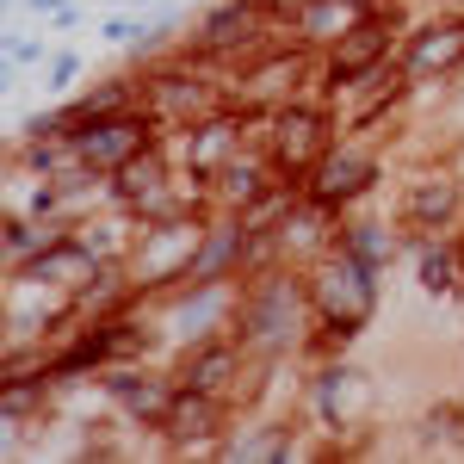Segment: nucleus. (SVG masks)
I'll return each mask as SVG.
<instances>
[{"mask_svg":"<svg viewBox=\"0 0 464 464\" xmlns=\"http://www.w3.org/2000/svg\"><path fill=\"white\" fill-rule=\"evenodd\" d=\"M74 143H81V161H87L93 174H118L130 155L168 143V130H161V118H155L149 106H130V111H111V118L81 124V130H74Z\"/></svg>","mask_w":464,"mask_h":464,"instance_id":"4468645a","label":"nucleus"},{"mask_svg":"<svg viewBox=\"0 0 464 464\" xmlns=\"http://www.w3.org/2000/svg\"><path fill=\"white\" fill-rule=\"evenodd\" d=\"M205 69L211 63H198L192 50H179V56H168V63H143V106L161 118V130L174 137V130H186V124H198V118H211L217 106H229V93L217 87V81H205Z\"/></svg>","mask_w":464,"mask_h":464,"instance_id":"39448f33","label":"nucleus"},{"mask_svg":"<svg viewBox=\"0 0 464 464\" xmlns=\"http://www.w3.org/2000/svg\"><path fill=\"white\" fill-rule=\"evenodd\" d=\"M211 211H179V217H155L137 229V248H130V279H137V297H161L186 279V260L198 254V236H205Z\"/></svg>","mask_w":464,"mask_h":464,"instance_id":"423d86ee","label":"nucleus"},{"mask_svg":"<svg viewBox=\"0 0 464 464\" xmlns=\"http://www.w3.org/2000/svg\"><path fill=\"white\" fill-rule=\"evenodd\" d=\"M304 81H322V56L310 50V44H260L248 63H236V81H229V100L248 111H273L285 106V100H297L304 93Z\"/></svg>","mask_w":464,"mask_h":464,"instance_id":"0eeeda50","label":"nucleus"},{"mask_svg":"<svg viewBox=\"0 0 464 464\" xmlns=\"http://www.w3.org/2000/svg\"><path fill=\"white\" fill-rule=\"evenodd\" d=\"M402 32H409V25H402V6L359 13L353 25H347V32L322 50V87H328V93H341V87H353V81H365V74L391 69Z\"/></svg>","mask_w":464,"mask_h":464,"instance_id":"6e6552de","label":"nucleus"},{"mask_svg":"<svg viewBox=\"0 0 464 464\" xmlns=\"http://www.w3.org/2000/svg\"><path fill=\"white\" fill-rule=\"evenodd\" d=\"M63 236H74L69 217H25V211H6V229H0V254H6V273L37 260L44 248H56Z\"/></svg>","mask_w":464,"mask_h":464,"instance_id":"4be33fe9","label":"nucleus"},{"mask_svg":"<svg viewBox=\"0 0 464 464\" xmlns=\"http://www.w3.org/2000/svg\"><path fill=\"white\" fill-rule=\"evenodd\" d=\"M334 130H341V118L328 111V100H285V106L273 111H254V143L273 155V168L291 179H304L316 168V155L334 143Z\"/></svg>","mask_w":464,"mask_h":464,"instance_id":"20e7f679","label":"nucleus"},{"mask_svg":"<svg viewBox=\"0 0 464 464\" xmlns=\"http://www.w3.org/2000/svg\"><path fill=\"white\" fill-rule=\"evenodd\" d=\"M100 266H106V260H100V254L87 248L81 236H63L56 248H44L37 260L13 266L6 279H37V285H50V291H81L87 279H93V273H100Z\"/></svg>","mask_w":464,"mask_h":464,"instance_id":"6ab92c4d","label":"nucleus"},{"mask_svg":"<svg viewBox=\"0 0 464 464\" xmlns=\"http://www.w3.org/2000/svg\"><path fill=\"white\" fill-rule=\"evenodd\" d=\"M254 143V111L248 106H217L211 118H198V124H186V130H174V155L179 168L192 179H211L223 161H236L242 149Z\"/></svg>","mask_w":464,"mask_h":464,"instance_id":"ddd939ff","label":"nucleus"},{"mask_svg":"<svg viewBox=\"0 0 464 464\" xmlns=\"http://www.w3.org/2000/svg\"><path fill=\"white\" fill-rule=\"evenodd\" d=\"M459 260H464V236H459Z\"/></svg>","mask_w":464,"mask_h":464,"instance_id":"473e14b6","label":"nucleus"},{"mask_svg":"<svg viewBox=\"0 0 464 464\" xmlns=\"http://www.w3.org/2000/svg\"><path fill=\"white\" fill-rule=\"evenodd\" d=\"M69 25H81V6H74V0H63V6L50 13V32H69Z\"/></svg>","mask_w":464,"mask_h":464,"instance_id":"c756f323","label":"nucleus"},{"mask_svg":"<svg viewBox=\"0 0 464 464\" xmlns=\"http://www.w3.org/2000/svg\"><path fill=\"white\" fill-rule=\"evenodd\" d=\"M63 106H69L74 130H81V124H93V118H111V111H130V106H143V74L130 69V74H106V81H87V87H74Z\"/></svg>","mask_w":464,"mask_h":464,"instance_id":"412c9836","label":"nucleus"},{"mask_svg":"<svg viewBox=\"0 0 464 464\" xmlns=\"http://www.w3.org/2000/svg\"><path fill=\"white\" fill-rule=\"evenodd\" d=\"M273 179H279L273 155H266L260 143H248L242 155H236V161H223V168L205 179V192H211V211H248V205L260 198V192H266V186H273Z\"/></svg>","mask_w":464,"mask_h":464,"instance_id":"f3484780","label":"nucleus"},{"mask_svg":"<svg viewBox=\"0 0 464 464\" xmlns=\"http://www.w3.org/2000/svg\"><path fill=\"white\" fill-rule=\"evenodd\" d=\"M304 285H310V310H316V347L341 353L372 328L378 297H384V273L365 266L353 248H341V236H334V248L304 273Z\"/></svg>","mask_w":464,"mask_h":464,"instance_id":"f03ea898","label":"nucleus"},{"mask_svg":"<svg viewBox=\"0 0 464 464\" xmlns=\"http://www.w3.org/2000/svg\"><path fill=\"white\" fill-rule=\"evenodd\" d=\"M433 6H446V13H464V0H433Z\"/></svg>","mask_w":464,"mask_h":464,"instance_id":"2f4dec72","label":"nucleus"},{"mask_svg":"<svg viewBox=\"0 0 464 464\" xmlns=\"http://www.w3.org/2000/svg\"><path fill=\"white\" fill-rule=\"evenodd\" d=\"M273 32L279 25H273V6L266 0H211L198 13L192 37H186V50L198 63H248Z\"/></svg>","mask_w":464,"mask_h":464,"instance_id":"1a4fd4ad","label":"nucleus"},{"mask_svg":"<svg viewBox=\"0 0 464 464\" xmlns=\"http://www.w3.org/2000/svg\"><path fill=\"white\" fill-rule=\"evenodd\" d=\"M359 13H384V6H402V0H353Z\"/></svg>","mask_w":464,"mask_h":464,"instance_id":"7c9ffc66","label":"nucleus"},{"mask_svg":"<svg viewBox=\"0 0 464 464\" xmlns=\"http://www.w3.org/2000/svg\"><path fill=\"white\" fill-rule=\"evenodd\" d=\"M81 69H87V63H81L74 50H56V56H50V69H44V81H37V87H44V93H56V100H69L74 87H81Z\"/></svg>","mask_w":464,"mask_h":464,"instance_id":"cd10ccee","label":"nucleus"},{"mask_svg":"<svg viewBox=\"0 0 464 464\" xmlns=\"http://www.w3.org/2000/svg\"><path fill=\"white\" fill-rule=\"evenodd\" d=\"M459 211H464V179L459 174H421V179H409V192H402V223L421 229V236L452 229Z\"/></svg>","mask_w":464,"mask_h":464,"instance_id":"a211bd4d","label":"nucleus"},{"mask_svg":"<svg viewBox=\"0 0 464 464\" xmlns=\"http://www.w3.org/2000/svg\"><path fill=\"white\" fill-rule=\"evenodd\" d=\"M353 19H359V6H353V0H304V6L291 13V25H285V32L297 37V44H310V50L322 56V50H328L334 37L347 32Z\"/></svg>","mask_w":464,"mask_h":464,"instance_id":"5701e85b","label":"nucleus"},{"mask_svg":"<svg viewBox=\"0 0 464 464\" xmlns=\"http://www.w3.org/2000/svg\"><path fill=\"white\" fill-rule=\"evenodd\" d=\"M396 74L421 93L428 81H459L464 74V13L433 6V19L409 25L396 44Z\"/></svg>","mask_w":464,"mask_h":464,"instance_id":"9d476101","label":"nucleus"},{"mask_svg":"<svg viewBox=\"0 0 464 464\" xmlns=\"http://www.w3.org/2000/svg\"><path fill=\"white\" fill-rule=\"evenodd\" d=\"M378 174H384V168H378V155H372L365 143H347V137H334V143L316 155V168L304 174V198H316L322 211L347 217L359 198L378 186Z\"/></svg>","mask_w":464,"mask_h":464,"instance_id":"f8f14e48","label":"nucleus"},{"mask_svg":"<svg viewBox=\"0 0 464 464\" xmlns=\"http://www.w3.org/2000/svg\"><path fill=\"white\" fill-rule=\"evenodd\" d=\"M50 56H56V50H50V37H19V32L6 37V74H13V81H19L25 69L44 74V69H50Z\"/></svg>","mask_w":464,"mask_h":464,"instance_id":"bb28decb","label":"nucleus"},{"mask_svg":"<svg viewBox=\"0 0 464 464\" xmlns=\"http://www.w3.org/2000/svg\"><path fill=\"white\" fill-rule=\"evenodd\" d=\"M100 37H106V44H124V50H130V44L143 37V19H130V13H111L106 25H100Z\"/></svg>","mask_w":464,"mask_h":464,"instance_id":"c85d7f7f","label":"nucleus"},{"mask_svg":"<svg viewBox=\"0 0 464 464\" xmlns=\"http://www.w3.org/2000/svg\"><path fill=\"white\" fill-rule=\"evenodd\" d=\"M93 391L106 396L111 409L130 421V428H161L168 421V409H174V396H179V384H174V372H155L149 359H111L106 372H93Z\"/></svg>","mask_w":464,"mask_h":464,"instance_id":"9b49d317","label":"nucleus"},{"mask_svg":"<svg viewBox=\"0 0 464 464\" xmlns=\"http://www.w3.org/2000/svg\"><path fill=\"white\" fill-rule=\"evenodd\" d=\"M297 433H304V428H291L285 415H266V421L242 428L236 440H223V459H236V464H285V459H304Z\"/></svg>","mask_w":464,"mask_h":464,"instance_id":"aec40b11","label":"nucleus"},{"mask_svg":"<svg viewBox=\"0 0 464 464\" xmlns=\"http://www.w3.org/2000/svg\"><path fill=\"white\" fill-rule=\"evenodd\" d=\"M415 285L428 291V297H452V291L464 285L459 242H433V236H421V242H415Z\"/></svg>","mask_w":464,"mask_h":464,"instance_id":"393cba45","label":"nucleus"},{"mask_svg":"<svg viewBox=\"0 0 464 464\" xmlns=\"http://www.w3.org/2000/svg\"><path fill=\"white\" fill-rule=\"evenodd\" d=\"M174 384L179 391H211V396H236L242 391V372H254L248 347L236 341V334H211V341H198V347H186L174 353Z\"/></svg>","mask_w":464,"mask_h":464,"instance_id":"2eb2a0df","label":"nucleus"},{"mask_svg":"<svg viewBox=\"0 0 464 464\" xmlns=\"http://www.w3.org/2000/svg\"><path fill=\"white\" fill-rule=\"evenodd\" d=\"M341 248H353L365 266H378V273H391L396 260V229H384V223H341Z\"/></svg>","mask_w":464,"mask_h":464,"instance_id":"a878e982","label":"nucleus"},{"mask_svg":"<svg viewBox=\"0 0 464 464\" xmlns=\"http://www.w3.org/2000/svg\"><path fill=\"white\" fill-rule=\"evenodd\" d=\"M143 310H155V341L168 353H186L211 334H236V310H242V279H211V285H174L161 297H149Z\"/></svg>","mask_w":464,"mask_h":464,"instance_id":"7ed1b4c3","label":"nucleus"},{"mask_svg":"<svg viewBox=\"0 0 464 464\" xmlns=\"http://www.w3.org/2000/svg\"><path fill=\"white\" fill-rule=\"evenodd\" d=\"M353 365H347V359L334 353V359H322L316 365V378H310V415H316L322 428L334 433L341 428V421H347V391H353Z\"/></svg>","mask_w":464,"mask_h":464,"instance_id":"b1692460","label":"nucleus"},{"mask_svg":"<svg viewBox=\"0 0 464 464\" xmlns=\"http://www.w3.org/2000/svg\"><path fill=\"white\" fill-rule=\"evenodd\" d=\"M304 328H316L304 266H266L242 279V310H236V341L248 347L254 365H279L285 353L304 347Z\"/></svg>","mask_w":464,"mask_h":464,"instance_id":"f257e3e1","label":"nucleus"},{"mask_svg":"<svg viewBox=\"0 0 464 464\" xmlns=\"http://www.w3.org/2000/svg\"><path fill=\"white\" fill-rule=\"evenodd\" d=\"M229 402L236 396H211V391H179L168 421H161V440L168 452H223V428H229Z\"/></svg>","mask_w":464,"mask_h":464,"instance_id":"dca6fc26","label":"nucleus"}]
</instances>
